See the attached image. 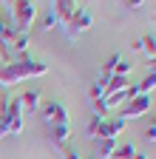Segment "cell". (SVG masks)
<instances>
[{
  "instance_id": "277c9868",
  "label": "cell",
  "mask_w": 156,
  "mask_h": 159,
  "mask_svg": "<svg viewBox=\"0 0 156 159\" xmlns=\"http://www.w3.org/2000/svg\"><path fill=\"white\" fill-rule=\"evenodd\" d=\"M91 26H94V14H91V9L80 6V9L74 11L71 23H68V34H71V37H77V34H85Z\"/></svg>"
},
{
  "instance_id": "ffe728a7",
  "label": "cell",
  "mask_w": 156,
  "mask_h": 159,
  "mask_svg": "<svg viewBox=\"0 0 156 159\" xmlns=\"http://www.w3.org/2000/svg\"><path fill=\"white\" fill-rule=\"evenodd\" d=\"M119 60H122V57L114 51V54L105 60V66H102V74H105V77H114V68H116V63H119Z\"/></svg>"
},
{
  "instance_id": "9c48e42d",
  "label": "cell",
  "mask_w": 156,
  "mask_h": 159,
  "mask_svg": "<svg viewBox=\"0 0 156 159\" xmlns=\"http://www.w3.org/2000/svg\"><path fill=\"white\" fill-rule=\"evenodd\" d=\"M17 63H20V68H23L26 80H34V77H43V74H48V66H46V63H40V60H31V57H26V60H17Z\"/></svg>"
},
{
  "instance_id": "8fae6325",
  "label": "cell",
  "mask_w": 156,
  "mask_h": 159,
  "mask_svg": "<svg viewBox=\"0 0 156 159\" xmlns=\"http://www.w3.org/2000/svg\"><path fill=\"white\" fill-rule=\"evenodd\" d=\"M51 139L57 148H68V139H71V125H51Z\"/></svg>"
},
{
  "instance_id": "cb8c5ba5",
  "label": "cell",
  "mask_w": 156,
  "mask_h": 159,
  "mask_svg": "<svg viewBox=\"0 0 156 159\" xmlns=\"http://www.w3.org/2000/svg\"><path fill=\"white\" fill-rule=\"evenodd\" d=\"M122 6H125V9H133V11H136V9H142V6H148V3H145V0H125Z\"/></svg>"
},
{
  "instance_id": "4dcf8cb0",
  "label": "cell",
  "mask_w": 156,
  "mask_h": 159,
  "mask_svg": "<svg viewBox=\"0 0 156 159\" xmlns=\"http://www.w3.org/2000/svg\"><path fill=\"white\" fill-rule=\"evenodd\" d=\"M82 159H96V156H94V153H91V156H82Z\"/></svg>"
},
{
  "instance_id": "7c38bea8",
  "label": "cell",
  "mask_w": 156,
  "mask_h": 159,
  "mask_svg": "<svg viewBox=\"0 0 156 159\" xmlns=\"http://www.w3.org/2000/svg\"><path fill=\"white\" fill-rule=\"evenodd\" d=\"M116 139H96V159H114V151H116Z\"/></svg>"
},
{
  "instance_id": "3957f363",
  "label": "cell",
  "mask_w": 156,
  "mask_h": 159,
  "mask_svg": "<svg viewBox=\"0 0 156 159\" xmlns=\"http://www.w3.org/2000/svg\"><path fill=\"white\" fill-rule=\"evenodd\" d=\"M43 119L48 125H71V116H68V108L63 102H46L43 105Z\"/></svg>"
},
{
  "instance_id": "4fadbf2b",
  "label": "cell",
  "mask_w": 156,
  "mask_h": 159,
  "mask_svg": "<svg viewBox=\"0 0 156 159\" xmlns=\"http://www.w3.org/2000/svg\"><path fill=\"white\" fill-rule=\"evenodd\" d=\"M40 91H34V88H29L23 97H20V102H23V111H37V108H40Z\"/></svg>"
},
{
  "instance_id": "f1b7e54d",
  "label": "cell",
  "mask_w": 156,
  "mask_h": 159,
  "mask_svg": "<svg viewBox=\"0 0 156 159\" xmlns=\"http://www.w3.org/2000/svg\"><path fill=\"white\" fill-rule=\"evenodd\" d=\"M131 48H133V51H142V37H136L133 43H131Z\"/></svg>"
},
{
  "instance_id": "30bf717a",
  "label": "cell",
  "mask_w": 156,
  "mask_h": 159,
  "mask_svg": "<svg viewBox=\"0 0 156 159\" xmlns=\"http://www.w3.org/2000/svg\"><path fill=\"white\" fill-rule=\"evenodd\" d=\"M29 48H31V34L17 31L14 43H11V54H17V60H26L29 57Z\"/></svg>"
},
{
  "instance_id": "ba28073f",
  "label": "cell",
  "mask_w": 156,
  "mask_h": 159,
  "mask_svg": "<svg viewBox=\"0 0 156 159\" xmlns=\"http://www.w3.org/2000/svg\"><path fill=\"white\" fill-rule=\"evenodd\" d=\"M77 9H80L77 0H57V3H51V11H54V17H57V23H63V26L71 23V17H74Z\"/></svg>"
},
{
  "instance_id": "4316f807",
  "label": "cell",
  "mask_w": 156,
  "mask_h": 159,
  "mask_svg": "<svg viewBox=\"0 0 156 159\" xmlns=\"http://www.w3.org/2000/svg\"><path fill=\"white\" fill-rule=\"evenodd\" d=\"M9 136V122H6V116H0V139Z\"/></svg>"
},
{
  "instance_id": "44dd1931",
  "label": "cell",
  "mask_w": 156,
  "mask_h": 159,
  "mask_svg": "<svg viewBox=\"0 0 156 159\" xmlns=\"http://www.w3.org/2000/svg\"><path fill=\"white\" fill-rule=\"evenodd\" d=\"M131 68H133L131 60H119V63H116V68H114V74H116V77H128Z\"/></svg>"
},
{
  "instance_id": "603a6c76",
  "label": "cell",
  "mask_w": 156,
  "mask_h": 159,
  "mask_svg": "<svg viewBox=\"0 0 156 159\" xmlns=\"http://www.w3.org/2000/svg\"><path fill=\"white\" fill-rule=\"evenodd\" d=\"M102 97H105V94H102V88L94 83V85H91V91H88V102H96V99H102Z\"/></svg>"
},
{
  "instance_id": "5bb4252c",
  "label": "cell",
  "mask_w": 156,
  "mask_h": 159,
  "mask_svg": "<svg viewBox=\"0 0 156 159\" xmlns=\"http://www.w3.org/2000/svg\"><path fill=\"white\" fill-rule=\"evenodd\" d=\"M128 85H131L128 77H116V74H114V77L108 80V85H105V97H108V94H116V91H125Z\"/></svg>"
},
{
  "instance_id": "52a82bcc",
  "label": "cell",
  "mask_w": 156,
  "mask_h": 159,
  "mask_svg": "<svg viewBox=\"0 0 156 159\" xmlns=\"http://www.w3.org/2000/svg\"><path fill=\"white\" fill-rule=\"evenodd\" d=\"M26 80V74H23V68H20V63H9V66H0V85H6V88H11V85H17V83H23Z\"/></svg>"
},
{
  "instance_id": "9a60e30c",
  "label": "cell",
  "mask_w": 156,
  "mask_h": 159,
  "mask_svg": "<svg viewBox=\"0 0 156 159\" xmlns=\"http://www.w3.org/2000/svg\"><path fill=\"white\" fill-rule=\"evenodd\" d=\"M57 26V17H54V11H51V3L46 6V11H43V20H40V31H54Z\"/></svg>"
},
{
  "instance_id": "d6986e66",
  "label": "cell",
  "mask_w": 156,
  "mask_h": 159,
  "mask_svg": "<svg viewBox=\"0 0 156 159\" xmlns=\"http://www.w3.org/2000/svg\"><path fill=\"white\" fill-rule=\"evenodd\" d=\"M9 63H14V54H11V46H9V43H3V40H0V66H9Z\"/></svg>"
},
{
  "instance_id": "8992f818",
  "label": "cell",
  "mask_w": 156,
  "mask_h": 159,
  "mask_svg": "<svg viewBox=\"0 0 156 159\" xmlns=\"http://www.w3.org/2000/svg\"><path fill=\"white\" fill-rule=\"evenodd\" d=\"M125 119H119V116H105L102 122H100V131H96V139H116L119 142V134L125 131Z\"/></svg>"
},
{
  "instance_id": "d4e9b609",
  "label": "cell",
  "mask_w": 156,
  "mask_h": 159,
  "mask_svg": "<svg viewBox=\"0 0 156 159\" xmlns=\"http://www.w3.org/2000/svg\"><path fill=\"white\" fill-rule=\"evenodd\" d=\"M145 136L150 139V142H156V119H150V125H148V131H145Z\"/></svg>"
},
{
  "instance_id": "6da1fadb",
  "label": "cell",
  "mask_w": 156,
  "mask_h": 159,
  "mask_svg": "<svg viewBox=\"0 0 156 159\" xmlns=\"http://www.w3.org/2000/svg\"><path fill=\"white\" fill-rule=\"evenodd\" d=\"M14 9V23H17V31H26L34 26V20H37V3H31V0H17V3L11 6Z\"/></svg>"
},
{
  "instance_id": "7a4b0ae2",
  "label": "cell",
  "mask_w": 156,
  "mask_h": 159,
  "mask_svg": "<svg viewBox=\"0 0 156 159\" xmlns=\"http://www.w3.org/2000/svg\"><path fill=\"white\" fill-rule=\"evenodd\" d=\"M150 111V94H139V97H133L131 102H125L122 105V114H119V119H136V116H145Z\"/></svg>"
},
{
  "instance_id": "7402d4cb",
  "label": "cell",
  "mask_w": 156,
  "mask_h": 159,
  "mask_svg": "<svg viewBox=\"0 0 156 159\" xmlns=\"http://www.w3.org/2000/svg\"><path fill=\"white\" fill-rule=\"evenodd\" d=\"M100 122H102V116H96V114H91V119H88V136H94L96 139V131H100Z\"/></svg>"
},
{
  "instance_id": "e0dca14e",
  "label": "cell",
  "mask_w": 156,
  "mask_h": 159,
  "mask_svg": "<svg viewBox=\"0 0 156 159\" xmlns=\"http://www.w3.org/2000/svg\"><path fill=\"white\" fill-rule=\"evenodd\" d=\"M142 51H145V57H148V63L156 57V34H145V37H142Z\"/></svg>"
},
{
  "instance_id": "1f68e13d",
  "label": "cell",
  "mask_w": 156,
  "mask_h": 159,
  "mask_svg": "<svg viewBox=\"0 0 156 159\" xmlns=\"http://www.w3.org/2000/svg\"><path fill=\"white\" fill-rule=\"evenodd\" d=\"M3 6H6V3H0V11H3Z\"/></svg>"
},
{
  "instance_id": "83f0119b",
  "label": "cell",
  "mask_w": 156,
  "mask_h": 159,
  "mask_svg": "<svg viewBox=\"0 0 156 159\" xmlns=\"http://www.w3.org/2000/svg\"><path fill=\"white\" fill-rule=\"evenodd\" d=\"M65 159H82V156H80V153H77L74 148H65Z\"/></svg>"
},
{
  "instance_id": "5b68a950",
  "label": "cell",
  "mask_w": 156,
  "mask_h": 159,
  "mask_svg": "<svg viewBox=\"0 0 156 159\" xmlns=\"http://www.w3.org/2000/svg\"><path fill=\"white\" fill-rule=\"evenodd\" d=\"M23 102H20V97H14L9 99V111H6V122H9V134H20L23 125H26V119H23Z\"/></svg>"
},
{
  "instance_id": "2e32d148",
  "label": "cell",
  "mask_w": 156,
  "mask_h": 159,
  "mask_svg": "<svg viewBox=\"0 0 156 159\" xmlns=\"http://www.w3.org/2000/svg\"><path fill=\"white\" fill-rule=\"evenodd\" d=\"M136 156V145L133 142H119L114 151V159H133Z\"/></svg>"
},
{
  "instance_id": "484cf974",
  "label": "cell",
  "mask_w": 156,
  "mask_h": 159,
  "mask_svg": "<svg viewBox=\"0 0 156 159\" xmlns=\"http://www.w3.org/2000/svg\"><path fill=\"white\" fill-rule=\"evenodd\" d=\"M139 94H142V91H139V85H136V83H131V85H128V102H131L133 97H139Z\"/></svg>"
},
{
  "instance_id": "ac0fdd59",
  "label": "cell",
  "mask_w": 156,
  "mask_h": 159,
  "mask_svg": "<svg viewBox=\"0 0 156 159\" xmlns=\"http://www.w3.org/2000/svg\"><path fill=\"white\" fill-rule=\"evenodd\" d=\"M136 85H139V91H142V94H150V91H156V71L145 74V77H142V83H136Z\"/></svg>"
},
{
  "instance_id": "f546056e",
  "label": "cell",
  "mask_w": 156,
  "mask_h": 159,
  "mask_svg": "<svg viewBox=\"0 0 156 159\" xmlns=\"http://www.w3.org/2000/svg\"><path fill=\"white\" fill-rule=\"evenodd\" d=\"M133 159H148V156H145V153H139V151H136V156H133Z\"/></svg>"
}]
</instances>
